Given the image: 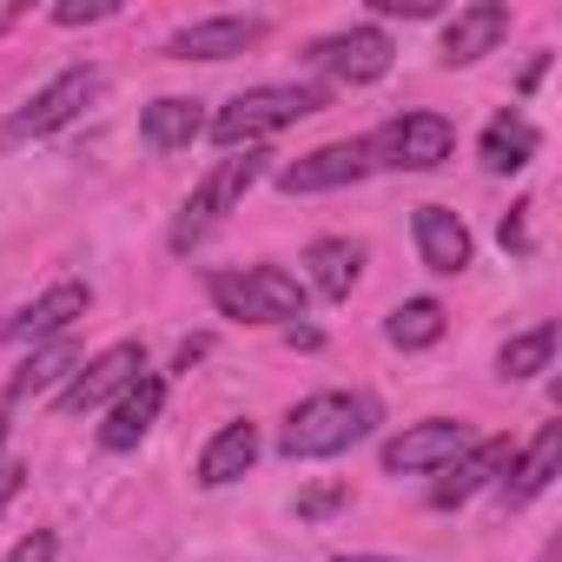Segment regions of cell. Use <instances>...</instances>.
<instances>
[{
    "label": "cell",
    "mask_w": 562,
    "mask_h": 562,
    "mask_svg": "<svg viewBox=\"0 0 562 562\" xmlns=\"http://www.w3.org/2000/svg\"><path fill=\"white\" fill-rule=\"evenodd\" d=\"M21 476H27L21 463H0V509H8V503L21 496Z\"/></svg>",
    "instance_id": "cell-30"
},
{
    "label": "cell",
    "mask_w": 562,
    "mask_h": 562,
    "mask_svg": "<svg viewBox=\"0 0 562 562\" xmlns=\"http://www.w3.org/2000/svg\"><path fill=\"white\" fill-rule=\"evenodd\" d=\"M536 126L522 120V113H496L490 126H483V139H476V153H483V166L490 172H522L529 159H536Z\"/></svg>",
    "instance_id": "cell-22"
},
{
    "label": "cell",
    "mask_w": 562,
    "mask_h": 562,
    "mask_svg": "<svg viewBox=\"0 0 562 562\" xmlns=\"http://www.w3.org/2000/svg\"><path fill=\"white\" fill-rule=\"evenodd\" d=\"M555 463H562V424H542V430H536V443H529L522 457H509V476H503V503H509V509L536 503V496L555 483Z\"/></svg>",
    "instance_id": "cell-17"
},
{
    "label": "cell",
    "mask_w": 562,
    "mask_h": 562,
    "mask_svg": "<svg viewBox=\"0 0 562 562\" xmlns=\"http://www.w3.org/2000/svg\"><path fill=\"white\" fill-rule=\"evenodd\" d=\"M159 404H166V378H133L120 397H113V411H106V424H100V443L120 457V450H139L146 443V430L159 424Z\"/></svg>",
    "instance_id": "cell-13"
},
{
    "label": "cell",
    "mask_w": 562,
    "mask_h": 562,
    "mask_svg": "<svg viewBox=\"0 0 562 562\" xmlns=\"http://www.w3.org/2000/svg\"><path fill=\"white\" fill-rule=\"evenodd\" d=\"M470 424H450V417H430V424H411L404 437L384 443V470L391 476H417V470H443L470 450Z\"/></svg>",
    "instance_id": "cell-9"
},
{
    "label": "cell",
    "mask_w": 562,
    "mask_h": 562,
    "mask_svg": "<svg viewBox=\"0 0 562 562\" xmlns=\"http://www.w3.org/2000/svg\"><path fill=\"white\" fill-rule=\"evenodd\" d=\"M325 106V93L318 87H245L238 100H225L212 120H205V133L225 146V153H251L258 139H271V133H285V126H299V120H312Z\"/></svg>",
    "instance_id": "cell-2"
},
{
    "label": "cell",
    "mask_w": 562,
    "mask_h": 562,
    "mask_svg": "<svg viewBox=\"0 0 562 562\" xmlns=\"http://www.w3.org/2000/svg\"><path fill=\"white\" fill-rule=\"evenodd\" d=\"M338 503H345V490H338V483H318V490L299 496V516H331Z\"/></svg>",
    "instance_id": "cell-29"
},
{
    "label": "cell",
    "mask_w": 562,
    "mask_h": 562,
    "mask_svg": "<svg viewBox=\"0 0 562 562\" xmlns=\"http://www.w3.org/2000/svg\"><path fill=\"white\" fill-rule=\"evenodd\" d=\"M212 305L225 318H245V325H285V318H305V285L278 265L212 271Z\"/></svg>",
    "instance_id": "cell-3"
},
{
    "label": "cell",
    "mask_w": 562,
    "mask_h": 562,
    "mask_svg": "<svg viewBox=\"0 0 562 562\" xmlns=\"http://www.w3.org/2000/svg\"><path fill=\"white\" fill-rule=\"evenodd\" d=\"M74 371H80V351L67 345V338H54L47 351H34L14 378H8V404H27V397H47V391H60V384H74Z\"/></svg>",
    "instance_id": "cell-21"
},
{
    "label": "cell",
    "mask_w": 562,
    "mask_h": 562,
    "mask_svg": "<svg viewBox=\"0 0 562 562\" xmlns=\"http://www.w3.org/2000/svg\"><path fill=\"white\" fill-rule=\"evenodd\" d=\"M205 133V106L199 100H153L146 113H139V139L153 146V153H179V146H192Z\"/></svg>",
    "instance_id": "cell-20"
},
{
    "label": "cell",
    "mask_w": 562,
    "mask_h": 562,
    "mask_svg": "<svg viewBox=\"0 0 562 562\" xmlns=\"http://www.w3.org/2000/svg\"><path fill=\"white\" fill-rule=\"evenodd\" d=\"M258 172H265V159L258 153H232V159H218L199 186H192V199L179 205V218H172V251H192L251 186H258Z\"/></svg>",
    "instance_id": "cell-4"
},
{
    "label": "cell",
    "mask_w": 562,
    "mask_h": 562,
    "mask_svg": "<svg viewBox=\"0 0 562 562\" xmlns=\"http://www.w3.org/2000/svg\"><path fill=\"white\" fill-rule=\"evenodd\" d=\"M443 325H450V312H443L437 299H404V305L384 318V338H391L397 351H430V345L443 338Z\"/></svg>",
    "instance_id": "cell-23"
},
{
    "label": "cell",
    "mask_w": 562,
    "mask_h": 562,
    "mask_svg": "<svg viewBox=\"0 0 562 562\" xmlns=\"http://www.w3.org/2000/svg\"><path fill=\"white\" fill-rule=\"evenodd\" d=\"M450 146H457V126L443 113H397L364 139V159L397 166V172H430V166L450 159Z\"/></svg>",
    "instance_id": "cell-6"
},
{
    "label": "cell",
    "mask_w": 562,
    "mask_h": 562,
    "mask_svg": "<svg viewBox=\"0 0 562 562\" xmlns=\"http://www.w3.org/2000/svg\"><path fill=\"white\" fill-rule=\"evenodd\" d=\"M529 199L516 205V212H503V225H496V238H503V251H529Z\"/></svg>",
    "instance_id": "cell-27"
},
{
    "label": "cell",
    "mask_w": 562,
    "mask_h": 562,
    "mask_svg": "<svg viewBox=\"0 0 562 562\" xmlns=\"http://www.w3.org/2000/svg\"><path fill=\"white\" fill-rule=\"evenodd\" d=\"M305 271L318 299H351V285L364 278V245L358 238H312L305 245Z\"/></svg>",
    "instance_id": "cell-18"
},
{
    "label": "cell",
    "mask_w": 562,
    "mask_h": 562,
    "mask_svg": "<svg viewBox=\"0 0 562 562\" xmlns=\"http://www.w3.org/2000/svg\"><path fill=\"white\" fill-rule=\"evenodd\" d=\"M0 331H8V325H0Z\"/></svg>",
    "instance_id": "cell-33"
},
{
    "label": "cell",
    "mask_w": 562,
    "mask_h": 562,
    "mask_svg": "<svg viewBox=\"0 0 562 562\" xmlns=\"http://www.w3.org/2000/svg\"><path fill=\"white\" fill-rule=\"evenodd\" d=\"M331 562H391V555H331Z\"/></svg>",
    "instance_id": "cell-31"
},
{
    "label": "cell",
    "mask_w": 562,
    "mask_h": 562,
    "mask_svg": "<svg viewBox=\"0 0 562 562\" xmlns=\"http://www.w3.org/2000/svg\"><path fill=\"white\" fill-rule=\"evenodd\" d=\"M509 457H516V450H509V437L470 443L457 463H443V483L430 490V503H437V509H457V503H470V496H476L490 476H503V470H509Z\"/></svg>",
    "instance_id": "cell-15"
},
{
    "label": "cell",
    "mask_w": 562,
    "mask_h": 562,
    "mask_svg": "<svg viewBox=\"0 0 562 562\" xmlns=\"http://www.w3.org/2000/svg\"><path fill=\"white\" fill-rule=\"evenodd\" d=\"M87 305H93V292L80 285V278H60L54 292H41V299L8 325V338H21V345H54V338L74 331V318H87Z\"/></svg>",
    "instance_id": "cell-12"
},
{
    "label": "cell",
    "mask_w": 562,
    "mask_h": 562,
    "mask_svg": "<svg viewBox=\"0 0 562 562\" xmlns=\"http://www.w3.org/2000/svg\"><path fill=\"white\" fill-rule=\"evenodd\" d=\"M503 34H509V8H503V0H476V8H463L443 27V67H470V60L496 54Z\"/></svg>",
    "instance_id": "cell-16"
},
{
    "label": "cell",
    "mask_w": 562,
    "mask_h": 562,
    "mask_svg": "<svg viewBox=\"0 0 562 562\" xmlns=\"http://www.w3.org/2000/svg\"><path fill=\"white\" fill-rule=\"evenodd\" d=\"M371 14H384V21H430L437 14V0H371Z\"/></svg>",
    "instance_id": "cell-28"
},
{
    "label": "cell",
    "mask_w": 562,
    "mask_h": 562,
    "mask_svg": "<svg viewBox=\"0 0 562 562\" xmlns=\"http://www.w3.org/2000/svg\"><path fill=\"white\" fill-rule=\"evenodd\" d=\"M364 172H371L364 139H338V146H318L292 166H278V186L285 192H338V186H358Z\"/></svg>",
    "instance_id": "cell-11"
},
{
    "label": "cell",
    "mask_w": 562,
    "mask_h": 562,
    "mask_svg": "<svg viewBox=\"0 0 562 562\" xmlns=\"http://www.w3.org/2000/svg\"><path fill=\"white\" fill-rule=\"evenodd\" d=\"M251 463H258V424L238 417V424H225V430L199 450V483H205V490H225V483H238Z\"/></svg>",
    "instance_id": "cell-19"
},
{
    "label": "cell",
    "mask_w": 562,
    "mask_h": 562,
    "mask_svg": "<svg viewBox=\"0 0 562 562\" xmlns=\"http://www.w3.org/2000/svg\"><path fill=\"white\" fill-rule=\"evenodd\" d=\"M265 41V21L258 14H212V21H192L166 41L172 60H232V54H251Z\"/></svg>",
    "instance_id": "cell-10"
},
{
    "label": "cell",
    "mask_w": 562,
    "mask_h": 562,
    "mask_svg": "<svg viewBox=\"0 0 562 562\" xmlns=\"http://www.w3.org/2000/svg\"><path fill=\"white\" fill-rule=\"evenodd\" d=\"M106 14H113V0H60L54 8L60 27H87V21H106Z\"/></svg>",
    "instance_id": "cell-26"
},
{
    "label": "cell",
    "mask_w": 562,
    "mask_h": 562,
    "mask_svg": "<svg viewBox=\"0 0 562 562\" xmlns=\"http://www.w3.org/2000/svg\"><path fill=\"white\" fill-rule=\"evenodd\" d=\"M133 378H146V351H139V345H106L93 364H80V371H74V384L60 391V411H67V417L100 411V404H113Z\"/></svg>",
    "instance_id": "cell-8"
},
{
    "label": "cell",
    "mask_w": 562,
    "mask_h": 562,
    "mask_svg": "<svg viewBox=\"0 0 562 562\" xmlns=\"http://www.w3.org/2000/svg\"><path fill=\"white\" fill-rule=\"evenodd\" d=\"M417 251H424V265H430V271L457 278V271H470L476 238H470V225H463L450 205H417Z\"/></svg>",
    "instance_id": "cell-14"
},
{
    "label": "cell",
    "mask_w": 562,
    "mask_h": 562,
    "mask_svg": "<svg viewBox=\"0 0 562 562\" xmlns=\"http://www.w3.org/2000/svg\"><path fill=\"white\" fill-rule=\"evenodd\" d=\"M371 424H378V404H371V397H351V391H318V397H305V404L285 417V430H278V450H285L292 463L338 457V450H351Z\"/></svg>",
    "instance_id": "cell-1"
},
{
    "label": "cell",
    "mask_w": 562,
    "mask_h": 562,
    "mask_svg": "<svg viewBox=\"0 0 562 562\" xmlns=\"http://www.w3.org/2000/svg\"><path fill=\"white\" fill-rule=\"evenodd\" d=\"M555 325H536V331H522V338H509L503 351H496V371L503 378H536V371H549V358H555Z\"/></svg>",
    "instance_id": "cell-24"
},
{
    "label": "cell",
    "mask_w": 562,
    "mask_h": 562,
    "mask_svg": "<svg viewBox=\"0 0 562 562\" xmlns=\"http://www.w3.org/2000/svg\"><path fill=\"white\" fill-rule=\"evenodd\" d=\"M100 67H67V74H54L8 126H0V146H27V139H47V133H60V126H74L93 100H100Z\"/></svg>",
    "instance_id": "cell-5"
},
{
    "label": "cell",
    "mask_w": 562,
    "mask_h": 562,
    "mask_svg": "<svg viewBox=\"0 0 562 562\" xmlns=\"http://www.w3.org/2000/svg\"><path fill=\"white\" fill-rule=\"evenodd\" d=\"M391 34L384 27H351V34H331V41H318L312 47V67H325L331 80H345V87H371V80H384L391 74Z\"/></svg>",
    "instance_id": "cell-7"
},
{
    "label": "cell",
    "mask_w": 562,
    "mask_h": 562,
    "mask_svg": "<svg viewBox=\"0 0 562 562\" xmlns=\"http://www.w3.org/2000/svg\"><path fill=\"white\" fill-rule=\"evenodd\" d=\"M60 555V542H54V529H34V536H21L8 555H0V562H54Z\"/></svg>",
    "instance_id": "cell-25"
},
{
    "label": "cell",
    "mask_w": 562,
    "mask_h": 562,
    "mask_svg": "<svg viewBox=\"0 0 562 562\" xmlns=\"http://www.w3.org/2000/svg\"><path fill=\"white\" fill-rule=\"evenodd\" d=\"M0 443H8V417H0Z\"/></svg>",
    "instance_id": "cell-32"
}]
</instances>
